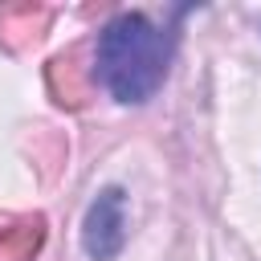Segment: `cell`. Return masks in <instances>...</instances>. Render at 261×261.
Returning <instances> with one entry per match:
<instances>
[{
	"instance_id": "1",
	"label": "cell",
	"mask_w": 261,
	"mask_h": 261,
	"mask_svg": "<svg viewBox=\"0 0 261 261\" xmlns=\"http://www.w3.org/2000/svg\"><path fill=\"white\" fill-rule=\"evenodd\" d=\"M179 33L147 12H114L94 41V77L118 106H147L175 61Z\"/></svg>"
},
{
	"instance_id": "2",
	"label": "cell",
	"mask_w": 261,
	"mask_h": 261,
	"mask_svg": "<svg viewBox=\"0 0 261 261\" xmlns=\"http://www.w3.org/2000/svg\"><path fill=\"white\" fill-rule=\"evenodd\" d=\"M126 245V188L106 184L82 216V253L90 261H114Z\"/></svg>"
}]
</instances>
